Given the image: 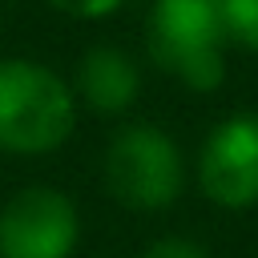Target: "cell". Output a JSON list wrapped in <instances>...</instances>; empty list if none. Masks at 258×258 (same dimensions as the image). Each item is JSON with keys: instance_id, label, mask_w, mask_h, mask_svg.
Wrapping results in <instances>:
<instances>
[{"instance_id": "6da1fadb", "label": "cell", "mask_w": 258, "mask_h": 258, "mask_svg": "<svg viewBox=\"0 0 258 258\" xmlns=\"http://www.w3.org/2000/svg\"><path fill=\"white\" fill-rule=\"evenodd\" d=\"M77 125L73 89L36 60H0V149L20 157L52 153Z\"/></svg>"}, {"instance_id": "7a4b0ae2", "label": "cell", "mask_w": 258, "mask_h": 258, "mask_svg": "<svg viewBox=\"0 0 258 258\" xmlns=\"http://www.w3.org/2000/svg\"><path fill=\"white\" fill-rule=\"evenodd\" d=\"M149 56L194 93H214L226 77L222 0H153L145 28Z\"/></svg>"}, {"instance_id": "3957f363", "label": "cell", "mask_w": 258, "mask_h": 258, "mask_svg": "<svg viewBox=\"0 0 258 258\" xmlns=\"http://www.w3.org/2000/svg\"><path fill=\"white\" fill-rule=\"evenodd\" d=\"M105 181L129 210H161L181 194L185 161L177 141L157 125H125L105 153Z\"/></svg>"}, {"instance_id": "277c9868", "label": "cell", "mask_w": 258, "mask_h": 258, "mask_svg": "<svg viewBox=\"0 0 258 258\" xmlns=\"http://www.w3.org/2000/svg\"><path fill=\"white\" fill-rule=\"evenodd\" d=\"M77 238V206L60 189L28 185L0 210V258H69Z\"/></svg>"}, {"instance_id": "5b68a950", "label": "cell", "mask_w": 258, "mask_h": 258, "mask_svg": "<svg viewBox=\"0 0 258 258\" xmlns=\"http://www.w3.org/2000/svg\"><path fill=\"white\" fill-rule=\"evenodd\" d=\"M198 181L222 210H246L258 202V113H234L206 137Z\"/></svg>"}, {"instance_id": "8992f818", "label": "cell", "mask_w": 258, "mask_h": 258, "mask_svg": "<svg viewBox=\"0 0 258 258\" xmlns=\"http://www.w3.org/2000/svg\"><path fill=\"white\" fill-rule=\"evenodd\" d=\"M141 93V77H137V64L113 48V44H93L81 64H77V97L101 113V117H117L125 113Z\"/></svg>"}, {"instance_id": "52a82bcc", "label": "cell", "mask_w": 258, "mask_h": 258, "mask_svg": "<svg viewBox=\"0 0 258 258\" xmlns=\"http://www.w3.org/2000/svg\"><path fill=\"white\" fill-rule=\"evenodd\" d=\"M226 36L250 52H258V0H222Z\"/></svg>"}, {"instance_id": "ba28073f", "label": "cell", "mask_w": 258, "mask_h": 258, "mask_svg": "<svg viewBox=\"0 0 258 258\" xmlns=\"http://www.w3.org/2000/svg\"><path fill=\"white\" fill-rule=\"evenodd\" d=\"M48 4L73 20H101V16H113L125 0H48Z\"/></svg>"}, {"instance_id": "9c48e42d", "label": "cell", "mask_w": 258, "mask_h": 258, "mask_svg": "<svg viewBox=\"0 0 258 258\" xmlns=\"http://www.w3.org/2000/svg\"><path fill=\"white\" fill-rule=\"evenodd\" d=\"M141 258H210L198 242H189V238H161V242H153Z\"/></svg>"}]
</instances>
